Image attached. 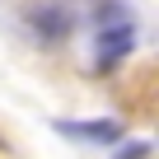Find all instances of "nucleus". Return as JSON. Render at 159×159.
Segmentation results:
<instances>
[{
    "instance_id": "obj_1",
    "label": "nucleus",
    "mask_w": 159,
    "mask_h": 159,
    "mask_svg": "<svg viewBox=\"0 0 159 159\" xmlns=\"http://www.w3.org/2000/svg\"><path fill=\"white\" fill-rule=\"evenodd\" d=\"M28 28H33L42 42H61V38L75 33V14H70L66 5H33V10H28Z\"/></svg>"
},
{
    "instance_id": "obj_2",
    "label": "nucleus",
    "mask_w": 159,
    "mask_h": 159,
    "mask_svg": "<svg viewBox=\"0 0 159 159\" xmlns=\"http://www.w3.org/2000/svg\"><path fill=\"white\" fill-rule=\"evenodd\" d=\"M131 42H136L131 24H108V28H98V70H112V66L131 52Z\"/></svg>"
},
{
    "instance_id": "obj_3",
    "label": "nucleus",
    "mask_w": 159,
    "mask_h": 159,
    "mask_svg": "<svg viewBox=\"0 0 159 159\" xmlns=\"http://www.w3.org/2000/svg\"><path fill=\"white\" fill-rule=\"evenodd\" d=\"M61 136L70 140H94V145H117L122 140V122H56Z\"/></svg>"
},
{
    "instance_id": "obj_4",
    "label": "nucleus",
    "mask_w": 159,
    "mask_h": 159,
    "mask_svg": "<svg viewBox=\"0 0 159 159\" xmlns=\"http://www.w3.org/2000/svg\"><path fill=\"white\" fill-rule=\"evenodd\" d=\"M98 24L108 28V24H131V14H126V5H122V0H98Z\"/></svg>"
},
{
    "instance_id": "obj_5",
    "label": "nucleus",
    "mask_w": 159,
    "mask_h": 159,
    "mask_svg": "<svg viewBox=\"0 0 159 159\" xmlns=\"http://www.w3.org/2000/svg\"><path fill=\"white\" fill-rule=\"evenodd\" d=\"M145 154H150V145H131V150H126V154H117V159H145Z\"/></svg>"
}]
</instances>
